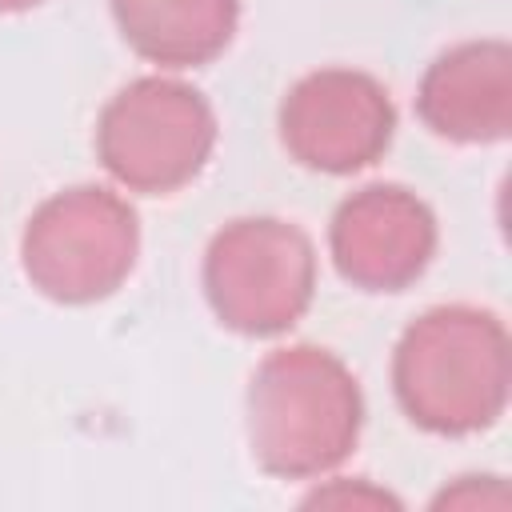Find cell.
<instances>
[{"mask_svg":"<svg viewBox=\"0 0 512 512\" xmlns=\"http://www.w3.org/2000/svg\"><path fill=\"white\" fill-rule=\"evenodd\" d=\"M396 128L388 92L348 68H324L304 76L280 104L284 148L316 172H356L384 156Z\"/></svg>","mask_w":512,"mask_h":512,"instance_id":"6","label":"cell"},{"mask_svg":"<svg viewBox=\"0 0 512 512\" xmlns=\"http://www.w3.org/2000/svg\"><path fill=\"white\" fill-rule=\"evenodd\" d=\"M32 4H40V0H0V12H24Z\"/></svg>","mask_w":512,"mask_h":512,"instance_id":"10","label":"cell"},{"mask_svg":"<svg viewBox=\"0 0 512 512\" xmlns=\"http://www.w3.org/2000/svg\"><path fill=\"white\" fill-rule=\"evenodd\" d=\"M216 116L208 100L180 84L144 76L120 88L96 124L100 164L132 192L164 196L184 188L208 164Z\"/></svg>","mask_w":512,"mask_h":512,"instance_id":"4","label":"cell"},{"mask_svg":"<svg viewBox=\"0 0 512 512\" xmlns=\"http://www.w3.org/2000/svg\"><path fill=\"white\" fill-rule=\"evenodd\" d=\"M136 212L108 188L80 184L44 200L24 228V272L60 304L112 296L136 264Z\"/></svg>","mask_w":512,"mask_h":512,"instance_id":"3","label":"cell"},{"mask_svg":"<svg viewBox=\"0 0 512 512\" xmlns=\"http://www.w3.org/2000/svg\"><path fill=\"white\" fill-rule=\"evenodd\" d=\"M392 384L412 424L440 436L480 432L508 404V332L480 308H432L400 336Z\"/></svg>","mask_w":512,"mask_h":512,"instance_id":"1","label":"cell"},{"mask_svg":"<svg viewBox=\"0 0 512 512\" xmlns=\"http://www.w3.org/2000/svg\"><path fill=\"white\" fill-rule=\"evenodd\" d=\"M316 256L300 228L272 216H244L220 228L204 256L212 312L244 336H276L312 304Z\"/></svg>","mask_w":512,"mask_h":512,"instance_id":"5","label":"cell"},{"mask_svg":"<svg viewBox=\"0 0 512 512\" xmlns=\"http://www.w3.org/2000/svg\"><path fill=\"white\" fill-rule=\"evenodd\" d=\"M436 252V220L400 184H368L332 216V260L368 292L408 288Z\"/></svg>","mask_w":512,"mask_h":512,"instance_id":"7","label":"cell"},{"mask_svg":"<svg viewBox=\"0 0 512 512\" xmlns=\"http://www.w3.org/2000/svg\"><path fill=\"white\" fill-rule=\"evenodd\" d=\"M416 108L436 136L484 144L512 128V52L504 40L460 44L444 52L420 84Z\"/></svg>","mask_w":512,"mask_h":512,"instance_id":"8","label":"cell"},{"mask_svg":"<svg viewBox=\"0 0 512 512\" xmlns=\"http://www.w3.org/2000/svg\"><path fill=\"white\" fill-rule=\"evenodd\" d=\"M120 36L152 64L196 68L216 60L232 32L236 0H112Z\"/></svg>","mask_w":512,"mask_h":512,"instance_id":"9","label":"cell"},{"mask_svg":"<svg viewBox=\"0 0 512 512\" xmlns=\"http://www.w3.org/2000/svg\"><path fill=\"white\" fill-rule=\"evenodd\" d=\"M360 420V388L324 348H280L252 376L248 440L260 468L272 476L300 480L336 468L356 448Z\"/></svg>","mask_w":512,"mask_h":512,"instance_id":"2","label":"cell"}]
</instances>
